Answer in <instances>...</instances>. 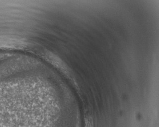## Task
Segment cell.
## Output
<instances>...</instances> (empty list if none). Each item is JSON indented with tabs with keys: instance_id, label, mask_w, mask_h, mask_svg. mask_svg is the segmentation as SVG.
I'll list each match as a JSON object with an SVG mask.
<instances>
[{
	"instance_id": "obj_1",
	"label": "cell",
	"mask_w": 159,
	"mask_h": 127,
	"mask_svg": "<svg viewBox=\"0 0 159 127\" xmlns=\"http://www.w3.org/2000/svg\"><path fill=\"white\" fill-rule=\"evenodd\" d=\"M85 127H93V122L90 118H87L85 122Z\"/></svg>"
}]
</instances>
